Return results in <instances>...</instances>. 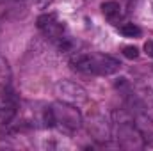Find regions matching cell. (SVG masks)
Masks as SVG:
<instances>
[{"label": "cell", "instance_id": "obj_8", "mask_svg": "<svg viewBox=\"0 0 153 151\" xmlns=\"http://www.w3.org/2000/svg\"><path fill=\"white\" fill-rule=\"evenodd\" d=\"M119 32L125 38H139L141 36V27H137L135 23H125V25H121Z\"/></svg>", "mask_w": 153, "mask_h": 151}, {"label": "cell", "instance_id": "obj_12", "mask_svg": "<svg viewBox=\"0 0 153 151\" xmlns=\"http://www.w3.org/2000/svg\"><path fill=\"white\" fill-rule=\"evenodd\" d=\"M123 55H125L126 59L134 61V59H137V57H139V48H137V46H132V44L123 46Z\"/></svg>", "mask_w": 153, "mask_h": 151}, {"label": "cell", "instance_id": "obj_11", "mask_svg": "<svg viewBox=\"0 0 153 151\" xmlns=\"http://www.w3.org/2000/svg\"><path fill=\"white\" fill-rule=\"evenodd\" d=\"M57 48L61 50V52H73V48H75V41L70 38H59V43H57Z\"/></svg>", "mask_w": 153, "mask_h": 151}, {"label": "cell", "instance_id": "obj_4", "mask_svg": "<svg viewBox=\"0 0 153 151\" xmlns=\"http://www.w3.org/2000/svg\"><path fill=\"white\" fill-rule=\"evenodd\" d=\"M119 68L121 64L111 55H91L89 75H114Z\"/></svg>", "mask_w": 153, "mask_h": 151}, {"label": "cell", "instance_id": "obj_13", "mask_svg": "<svg viewBox=\"0 0 153 151\" xmlns=\"http://www.w3.org/2000/svg\"><path fill=\"white\" fill-rule=\"evenodd\" d=\"M45 124H46L48 128H53V126L57 124V121H55V114H53V110H52V107L45 112Z\"/></svg>", "mask_w": 153, "mask_h": 151}, {"label": "cell", "instance_id": "obj_9", "mask_svg": "<svg viewBox=\"0 0 153 151\" xmlns=\"http://www.w3.org/2000/svg\"><path fill=\"white\" fill-rule=\"evenodd\" d=\"M57 18H55V14L53 13H45V14H41L38 20H36V25H38V29L41 30V29H45L46 25H50L52 21H55Z\"/></svg>", "mask_w": 153, "mask_h": 151}, {"label": "cell", "instance_id": "obj_3", "mask_svg": "<svg viewBox=\"0 0 153 151\" xmlns=\"http://www.w3.org/2000/svg\"><path fill=\"white\" fill-rule=\"evenodd\" d=\"M52 110L55 114V121L61 123L62 126H66V128H70V130L80 128V124H82V115H80V112L75 109V105H70V103H64V101L59 100V101L52 107Z\"/></svg>", "mask_w": 153, "mask_h": 151}, {"label": "cell", "instance_id": "obj_10", "mask_svg": "<svg viewBox=\"0 0 153 151\" xmlns=\"http://www.w3.org/2000/svg\"><path fill=\"white\" fill-rule=\"evenodd\" d=\"M13 115H14V109H13V107H9V105L0 107V124L9 123V121L13 119Z\"/></svg>", "mask_w": 153, "mask_h": 151}, {"label": "cell", "instance_id": "obj_7", "mask_svg": "<svg viewBox=\"0 0 153 151\" xmlns=\"http://www.w3.org/2000/svg\"><path fill=\"white\" fill-rule=\"evenodd\" d=\"M43 30V34L45 36H48V38L52 39H59L61 36H62V32H64V25L62 23H59L57 20L55 21H52L50 25H46L45 29H41Z\"/></svg>", "mask_w": 153, "mask_h": 151}, {"label": "cell", "instance_id": "obj_2", "mask_svg": "<svg viewBox=\"0 0 153 151\" xmlns=\"http://www.w3.org/2000/svg\"><path fill=\"white\" fill-rule=\"evenodd\" d=\"M117 139L119 144L126 150H141L144 148V137L141 130L132 123V121H121L119 130H117Z\"/></svg>", "mask_w": 153, "mask_h": 151}, {"label": "cell", "instance_id": "obj_5", "mask_svg": "<svg viewBox=\"0 0 153 151\" xmlns=\"http://www.w3.org/2000/svg\"><path fill=\"white\" fill-rule=\"evenodd\" d=\"M89 130H91V133L94 135L96 141L109 142V139H111V128H109V123L105 121V117H102V115L93 117L91 124H89Z\"/></svg>", "mask_w": 153, "mask_h": 151}, {"label": "cell", "instance_id": "obj_6", "mask_svg": "<svg viewBox=\"0 0 153 151\" xmlns=\"http://www.w3.org/2000/svg\"><path fill=\"white\" fill-rule=\"evenodd\" d=\"M102 13L111 23H117V20L121 18V5L116 0H107L102 4Z\"/></svg>", "mask_w": 153, "mask_h": 151}, {"label": "cell", "instance_id": "obj_14", "mask_svg": "<svg viewBox=\"0 0 153 151\" xmlns=\"http://www.w3.org/2000/svg\"><path fill=\"white\" fill-rule=\"evenodd\" d=\"M144 52H146L150 57H153V39H150V41L144 43Z\"/></svg>", "mask_w": 153, "mask_h": 151}, {"label": "cell", "instance_id": "obj_1", "mask_svg": "<svg viewBox=\"0 0 153 151\" xmlns=\"http://www.w3.org/2000/svg\"><path fill=\"white\" fill-rule=\"evenodd\" d=\"M55 94L61 101L75 105V107L87 103V100H89L87 91L73 80H59L55 84Z\"/></svg>", "mask_w": 153, "mask_h": 151}]
</instances>
